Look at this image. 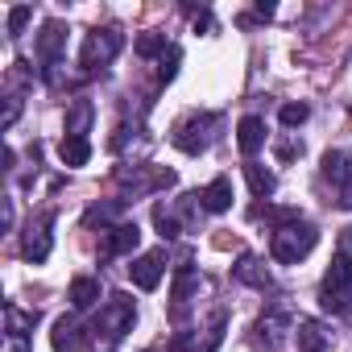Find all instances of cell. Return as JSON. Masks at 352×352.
<instances>
[{
	"label": "cell",
	"mask_w": 352,
	"mask_h": 352,
	"mask_svg": "<svg viewBox=\"0 0 352 352\" xmlns=\"http://www.w3.org/2000/svg\"><path fill=\"white\" fill-rule=\"evenodd\" d=\"M195 290H199V274H191V270H179V278H174V298H179V302H187Z\"/></svg>",
	"instance_id": "23"
},
{
	"label": "cell",
	"mask_w": 352,
	"mask_h": 352,
	"mask_svg": "<svg viewBox=\"0 0 352 352\" xmlns=\"http://www.w3.org/2000/svg\"><path fill=\"white\" fill-rule=\"evenodd\" d=\"M96 302H100V282L87 278V274H79V278L71 282V307H75V311H87V307H96Z\"/></svg>",
	"instance_id": "20"
},
{
	"label": "cell",
	"mask_w": 352,
	"mask_h": 352,
	"mask_svg": "<svg viewBox=\"0 0 352 352\" xmlns=\"http://www.w3.org/2000/svg\"><path fill=\"white\" fill-rule=\"evenodd\" d=\"M30 17H34L30 5H13V9H9V38H21L25 25H30Z\"/></svg>",
	"instance_id": "25"
},
{
	"label": "cell",
	"mask_w": 352,
	"mask_h": 352,
	"mask_svg": "<svg viewBox=\"0 0 352 352\" xmlns=\"http://www.w3.org/2000/svg\"><path fill=\"white\" fill-rule=\"evenodd\" d=\"M348 298H352V257H348V253H336V257H331V265H327V274H323L319 307H323V311L344 315Z\"/></svg>",
	"instance_id": "2"
},
{
	"label": "cell",
	"mask_w": 352,
	"mask_h": 352,
	"mask_svg": "<svg viewBox=\"0 0 352 352\" xmlns=\"http://www.w3.org/2000/svg\"><path fill=\"white\" fill-rule=\"evenodd\" d=\"M294 327H298V323H294V319H290L282 307H278V311H270V315L257 323V331H261V344H265L270 352H278V348H282V340H286V331H294Z\"/></svg>",
	"instance_id": "6"
},
{
	"label": "cell",
	"mask_w": 352,
	"mask_h": 352,
	"mask_svg": "<svg viewBox=\"0 0 352 352\" xmlns=\"http://www.w3.org/2000/svg\"><path fill=\"white\" fill-rule=\"evenodd\" d=\"M87 124H91V104L75 100V108L67 116V137H87Z\"/></svg>",
	"instance_id": "21"
},
{
	"label": "cell",
	"mask_w": 352,
	"mask_h": 352,
	"mask_svg": "<svg viewBox=\"0 0 352 352\" xmlns=\"http://www.w3.org/2000/svg\"><path fill=\"white\" fill-rule=\"evenodd\" d=\"M116 50H120V34L116 30H91L83 38V50H79V67L83 71H100V67H108L116 58Z\"/></svg>",
	"instance_id": "3"
},
{
	"label": "cell",
	"mask_w": 352,
	"mask_h": 352,
	"mask_svg": "<svg viewBox=\"0 0 352 352\" xmlns=\"http://www.w3.org/2000/svg\"><path fill=\"white\" fill-rule=\"evenodd\" d=\"M58 157H63V166H87L91 162V141L87 137H63L58 141Z\"/></svg>",
	"instance_id": "19"
},
{
	"label": "cell",
	"mask_w": 352,
	"mask_h": 352,
	"mask_svg": "<svg viewBox=\"0 0 352 352\" xmlns=\"http://www.w3.org/2000/svg\"><path fill=\"white\" fill-rule=\"evenodd\" d=\"M179 63H183V50H179V46H170V50H166V54L157 58V75H162V79L170 83L174 75H179Z\"/></svg>",
	"instance_id": "24"
},
{
	"label": "cell",
	"mask_w": 352,
	"mask_h": 352,
	"mask_svg": "<svg viewBox=\"0 0 352 352\" xmlns=\"http://www.w3.org/2000/svg\"><path fill=\"white\" fill-rule=\"evenodd\" d=\"M245 179H249V191H253L257 199H270V195H274V187H278L274 170H270V166H261V162H245Z\"/></svg>",
	"instance_id": "18"
},
{
	"label": "cell",
	"mask_w": 352,
	"mask_h": 352,
	"mask_svg": "<svg viewBox=\"0 0 352 352\" xmlns=\"http://www.w3.org/2000/svg\"><path fill=\"white\" fill-rule=\"evenodd\" d=\"M323 179H331L340 191L352 187V157H348L344 149H327V153H323Z\"/></svg>",
	"instance_id": "10"
},
{
	"label": "cell",
	"mask_w": 352,
	"mask_h": 352,
	"mask_svg": "<svg viewBox=\"0 0 352 352\" xmlns=\"http://www.w3.org/2000/svg\"><path fill=\"white\" fill-rule=\"evenodd\" d=\"M344 319H348V323H352V298H348V307H344Z\"/></svg>",
	"instance_id": "29"
},
{
	"label": "cell",
	"mask_w": 352,
	"mask_h": 352,
	"mask_svg": "<svg viewBox=\"0 0 352 352\" xmlns=\"http://www.w3.org/2000/svg\"><path fill=\"white\" fill-rule=\"evenodd\" d=\"M5 315H9V340H13V344H9V352H30V344H25V336H30V331H25V327H34V319H38V315H25V311H17L13 302L5 307Z\"/></svg>",
	"instance_id": "17"
},
{
	"label": "cell",
	"mask_w": 352,
	"mask_h": 352,
	"mask_svg": "<svg viewBox=\"0 0 352 352\" xmlns=\"http://www.w3.org/2000/svg\"><path fill=\"white\" fill-rule=\"evenodd\" d=\"M137 245H141V228H137L133 220L108 228V236H104V253H108V257H129Z\"/></svg>",
	"instance_id": "7"
},
{
	"label": "cell",
	"mask_w": 352,
	"mask_h": 352,
	"mask_svg": "<svg viewBox=\"0 0 352 352\" xmlns=\"http://www.w3.org/2000/svg\"><path fill=\"white\" fill-rule=\"evenodd\" d=\"M307 116H311V108H307V104H282V112H278V120H282L286 129L307 124Z\"/></svg>",
	"instance_id": "26"
},
{
	"label": "cell",
	"mask_w": 352,
	"mask_h": 352,
	"mask_svg": "<svg viewBox=\"0 0 352 352\" xmlns=\"http://www.w3.org/2000/svg\"><path fill=\"white\" fill-rule=\"evenodd\" d=\"M232 274H236V282H245V286L270 290V270H265V261H261V257H253V253H245V257L232 265Z\"/></svg>",
	"instance_id": "13"
},
{
	"label": "cell",
	"mask_w": 352,
	"mask_h": 352,
	"mask_svg": "<svg viewBox=\"0 0 352 352\" xmlns=\"http://www.w3.org/2000/svg\"><path fill=\"white\" fill-rule=\"evenodd\" d=\"M63 46H67V25L63 21H46L42 34H38V58L42 63H54L63 54Z\"/></svg>",
	"instance_id": "11"
},
{
	"label": "cell",
	"mask_w": 352,
	"mask_h": 352,
	"mask_svg": "<svg viewBox=\"0 0 352 352\" xmlns=\"http://www.w3.org/2000/svg\"><path fill=\"white\" fill-rule=\"evenodd\" d=\"M50 344H54V352H79V344H83L79 323H75L71 315H63V319L54 323V331H50Z\"/></svg>",
	"instance_id": "16"
},
{
	"label": "cell",
	"mask_w": 352,
	"mask_h": 352,
	"mask_svg": "<svg viewBox=\"0 0 352 352\" xmlns=\"http://www.w3.org/2000/svg\"><path fill=\"white\" fill-rule=\"evenodd\" d=\"M166 50H170V46H166L162 34H141V38H137V54H141V58H162Z\"/></svg>",
	"instance_id": "22"
},
{
	"label": "cell",
	"mask_w": 352,
	"mask_h": 352,
	"mask_svg": "<svg viewBox=\"0 0 352 352\" xmlns=\"http://www.w3.org/2000/svg\"><path fill=\"white\" fill-rule=\"evenodd\" d=\"M129 327H133V298L129 294H108V307H104V315L96 319L91 331H108V340H120Z\"/></svg>",
	"instance_id": "4"
},
{
	"label": "cell",
	"mask_w": 352,
	"mask_h": 352,
	"mask_svg": "<svg viewBox=\"0 0 352 352\" xmlns=\"http://www.w3.org/2000/svg\"><path fill=\"white\" fill-rule=\"evenodd\" d=\"M212 124H216L212 116H191L187 124L174 129V145H179L183 153H204L212 145V133H204V129H212Z\"/></svg>",
	"instance_id": "5"
},
{
	"label": "cell",
	"mask_w": 352,
	"mask_h": 352,
	"mask_svg": "<svg viewBox=\"0 0 352 352\" xmlns=\"http://www.w3.org/2000/svg\"><path fill=\"white\" fill-rule=\"evenodd\" d=\"M129 278H133V286H141V290H157V282H162V253L137 257V261L129 265Z\"/></svg>",
	"instance_id": "9"
},
{
	"label": "cell",
	"mask_w": 352,
	"mask_h": 352,
	"mask_svg": "<svg viewBox=\"0 0 352 352\" xmlns=\"http://www.w3.org/2000/svg\"><path fill=\"white\" fill-rule=\"evenodd\" d=\"M315 241H319V232H315L307 220H298V224L274 228L270 253H274V261H282V265H298V261H302V257L315 249Z\"/></svg>",
	"instance_id": "1"
},
{
	"label": "cell",
	"mask_w": 352,
	"mask_h": 352,
	"mask_svg": "<svg viewBox=\"0 0 352 352\" xmlns=\"http://www.w3.org/2000/svg\"><path fill=\"white\" fill-rule=\"evenodd\" d=\"M236 145H241V153L253 162V153L265 145V120H261V116H245V120L236 124Z\"/></svg>",
	"instance_id": "12"
},
{
	"label": "cell",
	"mask_w": 352,
	"mask_h": 352,
	"mask_svg": "<svg viewBox=\"0 0 352 352\" xmlns=\"http://www.w3.org/2000/svg\"><path fill=\"white\" fill-rule=\"evenodd\" d=\"M199 208H204V212H216V216L232 208V179H228V174L212 179V183L199 191Z\"/></svg>",
	"instance_id": "8"
},
{
	"label": "cell",
	"mask_w": 352,
	"mask_h": 352,
	"mask_svg": "<svg viewBox=\"0 0 352 352\" xmlns=\"http://www.w3.org/2000/svg\"><path fill=\"white\" fill-rule=\"evenodd\" d=\"M294 340H298V352H327V344H331V336H327L315 319H298Z\"/></svg>",
	"instance_id": "15"
},
{
	"label": "cell",
	"mask_w": 352,
	"mask_h": 352,
	"mask_svg": "<svg viewBox=\"0 0 352 352\" xmlns=\"http://www.w3.org/2000/svg\"><path fill=\"white\" fill-rule=\"evenodd\" d=\"M21 116V100L17 96H9V104H5V120H0V129H13V120Z\"/></svg>",
	"instance_id": "28"
},
{
	"label": "cell",
	"mask_w": 352,
	"mask_h": 352,
	"mask_svg": "<svg viewBox=\"0 0 352 352\" xmlns=\"http://www.w3.org/2000/svg\"><path fill=\"white\" fill-rule=\"evenodd\" d=\"M25 257L30 261H46L50 257V216H42L38 224H30V232H25Z\"/></svg>",
	"instance_id": "14"
},
{
	"label": "cell",
	"mask_w": 352,
	"mask_h": 352,
	"mask_svg": "<svg viewBox=\"0 0 352 352\" xmlns=\"http://www.w3.org/2000/svg\"><path fill=\"white\" fill-rule=\"evenodd\" d=\"M153 224H157V232H162V241H174V236H179V220H174L162 204L153 208Z\"/></svg>",
	"instance_id": "27"
}]
</instances>
